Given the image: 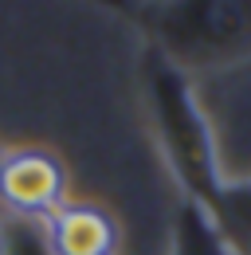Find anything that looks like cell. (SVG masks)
<instances>
[{"label":"cell","instance_id":"9c48e42d","mask_svg":"<svg viewBox=\"0 0 251 255\" xmlns=\"http://www.w3.org/2000/svg\"><path fill=\"white\" fill-rule=\"evenodd\" d=\"M0 153H4V149H0Z\"/></svg>","mask_w":251,"mask_h":255},{"label":"cell","instance_id":"8992f818","mask_svg":"<svg viewBox=\"0 0 251 255\" xmlns=\"http://www.w3.org/2000/svg\"><path fill=\"white\" fill-rule=\"evenodd\" d=\"M212 216L224 228V236L232 240V248L240 255H251V177L224 181L216 204H212Z\"/></svg>","mask_w":251,"mask_h":255},{"label":"cell","instance_id":"ba28073f","mask_svg":"<svg viewBox=\"0 0 251 255\" xmlns=\"http://www.w3.org/2000/svg\"><path fill=\"white\" fill-rule=\"evenodd\" d=\"M94 4H102V8H110V12H122V16H137V0H94Z\"/></svg>","mask_w":251,"mask_h":255},{"label":"cell","instance_id":"5b68a950","mask_svg":"<svg viewBox=\"0 0 251 255\" xmlns=\"http://www.w3.org/2000/svg\"><path fill=\"white\" fill-rule=\"evenodd\" d=\"M169 255H240L232 248V240L224 236L216 216L192 200H181L177 224H173V248Z\"/></svg>","mask_w":251,"mask_h":255},{"label":"cell","instance_id":"6da1fadb","mask_svg":"<svg viewBox=\"0 0 251 255\" xmlns=\"http://www.w3.org/2000/svg\"><path fill=\"white\" fill-rule=\"evenodd\" d=\"M137 71H141V98L149 110L153 137L169 161V169H173V177L181 181L185 200L212 212L220 189H224V173H220L212 122L196 98L192 75L173 67L153 47H145Z\"/></svg>","mask_w":251,"mask_h":255},{"label":"cell","instance_id":"277c9868","mask_svg":"<svg viewBox=\"0 0 251 255\" xmlns=\"http://www.w3.org/2000/svg\"><path fill=\"white\" fill-rule=\"evenodd\" d=\"M43 232L51 255H118L122 248L118 220L94 200H67L43 220Z\"/></svg>","mask_w":251,"mask_h":255},{"label":"cell","instance_id":"3957f363","mask_svg":"<svg viewBox=\"0 0 251 255\" xmlns=\"http://www.w3.org/2000/svg\"><path fill=\"white\" fill-rule=\"evenodd\" d=\"M67 200V165L47 145H16L0 153V216L43 224Z\"/></svg>","mask_w":251,"mask_h":255},{"label":"cell","instance_id":"7a4b0ae2","mask_svg":"<svg viewBox=\"0 0 251 255\" xmlns=\"http://www.w3.org/2000/svg\"><path fill=\"white\" fill-rule=\"evenodd\" d=\"M133 20L149 47L185 75L251 59V0H149Z\"/></svg>","mask_w":251,"mask_h":255},{"label":"cell","instance_id":"52a82bcc","mask_svg":"<svg viewBox=\"0 0 251 255\" xmlns=\"http://www.w3.org/2000/svg\"><path fill=\"white\" fill-rule=\"evenodd\" d=\"M0 255H51L43 224L0 216Z\"/></svg>","mask_w":251,"mask_h":255}]
</instances>
